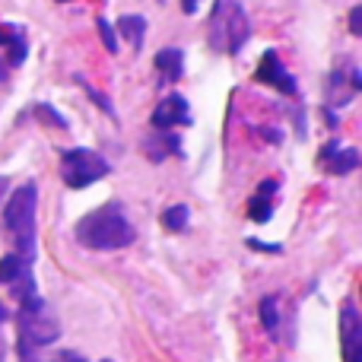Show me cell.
<instances>
[{
	"label": "cell",
	"mask_w": 362,
	"mask_h": 362,
	"mask_svg": "<svg viewBox=\"0 0 362 362\" xmlns=\"http://www.w3.org/2000/svg\"><path fill=\"white\" fill-rule=\"evenodd\" d=\"M0 45L6 48V57H10V67H19L29 54V38H25L23 25H0Z\"/></svg>",
	"instance_id": "obj_11"
},
{
	"label": "cell",
	"mask_w": 362,
	"mask_h": 362,
	"mask_svg": "<svg viewBox=\"0 0 362 362\" xmlns=\"http://www.w3.org/2000/svg\"><path fill=\"white\" fill-rule=\"evenodd\" d=\"M144 153L150 163H163V159L169 156H181L185 153V146H181V137L172 131H156L150 134V137L144 140Z\"/></svg>",
	"instance_id": "obj_10"
},
{
	"label": "cell",
	"mask_w": 362,
	"mask_h": 362,
	"mask_svg": "<svg viewBox=\"0 0 362 362\" xmlns=\"http://www.w3.org/2000/svg\"><path fill=\"white\" fill-rule=\"evenodd\" d=\"M350 35H362V6L350 10Z\"/></svg>",
	"instance_id": "obj_25"
},
{
	"label": "cell",
	"mask_w": 362,
	"mask_h": 362,
	"mask_svg": "<svg viewBox=\"0 0 362 362\" xmlns=\"http://www.w3.org/2000/svg\"><path fill=\"white\" fill-rule=\"evenodd\" d=\"M76 83H80V86H83V93H86V95H89V99H93V102H95V105H99V108H102V112H105V115H108V118H118V112H115L112 99H108V95H105V93H99V89H95V86H93V83H89V80H83V76H76Z\"/></svg>",
	"instance_id": "obj_19"
},
{
	"label": "cell",
	"mask_w": 362,
	"mask_h": 362,
	"mask_svg": "<svg viewBox=\"0 0 362 362\" xmlns=\"http://www.w3.org/2000/svg\"><path fill=\"white\" fill-rule=\"evenodd\" d=\"M115 32H121V35L134 45V51H140L146 42V19L140 16V13H127V16L118 19V29Z\"/></svg>",
	"instance_id": "obj_15"
},
{
	"label": "cell",
	"mask_w": 362,
	"mask_h": 362,
	"mask_svg": "<svg viewBox=\"0 0 362 362\" xmlns=\"http://www.w3.org/2000/svg\"><path fill=\"white\" fill-rule=\"evenodd\" d=\"M25 276H32V261L19 257L16 251L0 257V286H16V283L25 280Z\"/></svg>",
	"instance_id": "obj_13"
},
{
	"label": "cell",
	"mask_w": 362,
	"mask_h": 362,
	"mask_svg": "<svg viewBox=\"0 0 362 362\" xmlns=\"http://www.w3.org/2000/svg\"><path fill=\"white\" fill-rule=\"evenodd\" d=\"M32 115H35V118H42L45 124H51V127H61V131H67V127H70V124H67V118H64V115L57 112V108L45 105V102H42V105L32 108Z\"/></svg>",
	"instance_id": "obj_20"
},
{
	"label": "cell",
	"mask_w": 362,
	"mask_h": 362,
	"mask_svg": "<svg viewBox=\"0 0 362 362\" xmlns=\"http://www.w3.org/2000/svg\"><path fill=\"white\" fill-rule=\"evenodd\" d=\"M270 216H274V197L255 194V200L248 204V219L251 223H270Z\"/></svg>",
	"instance_id": "obj_18"
},
{
	"label": "cell",
	"mask_w": 362,
	"mask_h": 362,
	"mask_svg": "<svg viewBox=\"0 0 362 362\" xmlns=\"http://www.w3.org/2000/svg\"><path fill=\"white\" fill-rule=\"evenodd\" d=\"M264 137H267L270 144H280V131H274V127H264Z\"/></svg>",
	"instance_id": "obj_29"
},
{
	"label": "cell",
	"mask_w": 362,
	"mask_h": 362,
	"mask_svg": "<svg viewBox=\"0 0 362 362\" xmlns=\"http://www.w3.org/2000/svg\"><path fill=\"white\" fill-rule=\"evenodd\" d=\"M187 223H191V210H187L185 204H175V206H169V210L163 213V226L169 232H185Z\"/></svg>",
	"instance_id": "obj_17"
},
{
	"label": "cell",
	"mask_w": 362,
	"mask_h": 362,
	"mask_svg": "<svg viewBox=\"0 0 362 362\" xmlns=\"http://www.w3.org/2000/svg\"><path fill=\"white\" fill-rule=\"evenodd\" d=\"M255 80L264 83V86L280 89L283 95H299V83H296V76L283 67L276 51H264L261 54V64H257V70H255Z\"/></svg>",
	"instance_id": "obj_6"
},
{
	"label": "cell",
	"mask_w": 362,
	"mask_h": 362,
	"mask_svg": "<svg viewBox=\"0 0 362 362\" xmlns=\"http://www.w3.org/2000/svg\"><path fill=\"white\" fill-rule=\"evenodd\" d=\"M340 344L346 362H362V315L353 302H344L340 308Z\"/></svg>",
	"instance_id": "obj_7"
},
{
	"label": "cell",
	"mask_w": 362,
	"mask_h": 362,
	"mask_svg": "<svg viewBox=\"0 0 362 362\" xmlns=\"http://www.w3.org/2000/svg\"><path fill=\"white\" fill-rule=\"evenodd\" d=\"M276 191H280V181H276V178H264L261 187H257V194H261V197H274Z\"/></svg>",
	"instance_id": "obj_26"
},
{
	"label": "cell",
	"mask_w": 362,
	"mask_h": 362,
	"mask_svg": "<svg viewBox=\"0 0 362 362\" xmlns=\"http://www.w3.org/2000/svg\"><path fill=\"white\" fill-rule=\"evenodd\" d=\"M257 315H261L264 331L276 334V327H280V299H276V296H264L261 305H257Z\"/></svg>",
	"instance_id": "obj_16"
},
{
	"label": "cell",
	"mask_w": 362,
	"mask_h": 362,
	"mask_svg": "<svg viewBox=\"0 0 362 362\" xmlns=\"http://www.w3.org/2000/svg\"><path fill=\"white\" fill-rule=\"evenodd\" d=\"M251 38V19L238 0H216L206 23V42L219 54H242Z\"/></svg>",
	"instance_id": "obj_3"
},
{
	"label": "cell",
	"mask_w": 362,
	"mask_h": 362,
	"mask_svg": "<svg viewBox=\"0 0 362 362\" xmlns=\"http://www.w3.org/2000/svg\"><path fill=\"white\" fill-rule=\"evenodd\" d=\"M359 163H362L359 150H353V146H337V150H334L321 165L327 169V175H340V178H344V175H350V172H356Z\"/></svg>",
	"instance_id": "obj_12"
},
{
	"label": "cell",
	"mask_w": 362,
	"mask_h": 362,
	"mask_svg": "<svg viewBox=\"0 0 362 362\" xmlns=\"http://www.w3.org/2000/svg\"><path fill=\"white\" fill-rule=\"evenodd\" d=\"M16 353H19V362H45L42 353H38V346L25 344V340H16Z\"/></svg>",
	"instance_id": "obj_22"
},
{
	"label": "cell",
	"mask_w": 362,
	"mask_h": 362,
	"mask_svg": "<svg viewBox=\"0 0 362 362\" xmlns=\"http://www.w3.org/2000/svg\"><path fill=\"white\" fill-rule=\"evenodd\" d=\"M248 248L251 251H261V255H283V245L280 242H261V238H248Z\"/></svg>",
	"instance_id": "obj_23"
},
{
	"label": "cell",
	"mask_w": 362,
	"mask_h": 362,
	"mask_svg": "<svg viewBox=\"0 0 362 362\" xmlns=\"http://www.w3.org/2000/svg\"><path fill=\"white\" fill-rule=\"evenodd\" d=\"M6 70H10V67H6V61H4V57H0V83L6 80Z\"/></svg>",
	"instance_id": "obj_32"
},
{
	"label": "cell",
	"mask_w": 362,
	"mask_h": 362,
	"mask_svg": "<svg viewBox=\"0 0 362 362\" xmlns=\"http://www.w3.org/2000/svg\"><path fill=\"white\" fill-rule=\"evenodd\" d=\"M35 206H38V185L25 181L13 194H6L4 204V229L13 235L16 255L25 261H35Z\"/></svg>",
	"instance_id": "obj_2"
},
{
	"label": "cell",
	"mask_w": 362,
	"mask_h": 362,
	"mask_svg": "<svg viewBox=\"0 0 362 362\" xmlns=\"http://www.w3.org/2000/svg\"><path fill=\"white\" fill-rule=\"evenodd\" d=\"M156 70L165 83H178L185 76V51L181 48H163L156 54Z\"/></svg>",
	"instance_id": "obj_14"
},
{
	"label": "cell",
	"mask_w": 362,
	"mask_h": 362,
	"mask_svg": "<svg viewBox=\"0 0 362 362\" xmlns=\"http://www.w3.org/2000/svg\"><path fill=\"white\" fill-rule=\"evenodd\" d=\"M112 172L105 156H99L95 150L89 146H74V150H64L61 153V178L67 187L80 191V187H89L95 181H102Z\"/></svg>",
	"instance_id": "obj_5"
},
{
	"label": "cell",
	"mask_w": 362,
	"mask_h": 362,
	"mask_svg": "<svg viewBox=\"0 0 362 362\" xmlns=\"http://www.w3.org/2000/svg\"><path fill=\"white\" fill-rule=\"evenodd\" d=\"M95 25H99V35H102V45H105V48H108V51H112V54H118V48H121V45H118V32H115V25H112V23H108V19H105V16H102V19H99V23H95Z\"/></svg>",
	"instance_id": "obj_21"
},
{
	"label": "cell",
	"mask_w": 362,
	"mask_h": 362,
	"mask_svg": "<svg viewBox=\"0 0 362 362\" xmlns=\"http://www.w3.org/2000/svg\"><path fill=\"white\" fill-rule=\"evenodd\" d=\"M74 235L89 251H121L127 245H134L137 229L124 216L121 204H102L95 210H89L86 216L76 219Z\"/></svg>",
	"instance_id": "obj_1"
},
{
	"label": "cell",
	"mask_w": 362,
	"mask_h": 362,
	"mask_svg": "<svg viewBox=\"0 0 362 362\" xmlns=\"http://www.w3.org/2000/svg\"><path fill=\"white\" fill-rule=\"evenodd\" d=\"M362 89V76H359V67H353L350 61L340 64V67H334L331 74V83H327V102H337V105H346V102L353 99Z\"/></svg>",
	"instance_id": "obj_9"
},
{
	"label": "cell",
	"mask_w": 362,
	"mask_h": 362,
	"mask_svg": "<svg viewBox=\"0 0 362 362\" xmlns=\"http://www.w3.org/2000/svg\"><path fill=\"white\" fill-rule=\"evenodd\" d=\"M6 318H10V312H6V305H4V302H0V327L6 325Z\"/></svg>",
	"instance_id": "obj_31"
},
{
	"label": "cell",
	"mask_w": 362,
	"mask_h": 362,
	"mask_svg": "<svg viewBox=\"0 0 362 362\" xmlns=\"http://www.w3.org/2000/svg\"><path fill=\"white\" fill-rule=\"evenodd\" d=\"M337 146H340V140H327V144H325V146H321V153H318V163H325V159H327V156H331V153H334V150H337Z\"/></svg>",
	"instance_id": "obj_27"
},
{
	"label": "cell",
	"mask_w": 362,
	"mask_h": 362,
	"mask_svg": "<svg viewBox=\"0 0 362 362\" xmlns=\"http://www.w3.org/2000/svg\"><path fill=\"white\" fill-rule=\"evenodd\" d=\"M51 362H89V359H83L80 353H74V350H61ZM99 362H112V359H99Z\"/></svg>",
	"instance_id": "obj_24"
},
{
	"label": "cell",
	"mask_w": 362,
	"mask_h": 362,
	"mask_svg": "<svg viewBox=\"0 0 362 362\" xmlns=\"http://www.w3.org/2000/svg\"><path fill=\"white\" fill-rule=\"evenodd\" d=\"M16 325H19V340L38 346V350H42V346H51L57 337H61V321H57V315L51 312V305L38 293L19 302Z\"/></svg>",
	"instance_id": "obj_4"
},
{
	"label": "cell",
	"mask_w": 362,
	"mask_h": 362,
	"mask_svg": "<svg viewBox=\"0 0 362 362\" xmlns=\"http://www.w3.org/2000/svg\"><path fill=\"white\" fill-rule=\"evenodd\" d=\"M61 4H67V0H61Z\"/></svg>",
	"instance_id": "obj_33"
},
{
	"label": "cell",
	"mask_w": 362,
	"mask_h": 362,
	"mask_svg": "<svg viewBox=\"0 0 362 362\" xmlns=\"http://www.w3.org/2000/svg\"><path fill=\"white\" fill-rule=\"evenodd\" d=\"M197 4H200V0H181V10H185V13H194V10H197Z\"/></svg>",
	"instance_id": "obj_30"
},
{
	"label": "cell",
	"mask_w": 362,
	"mask_h": 362,
	"mask_svg": "<svg viewBox=\"0 0 362 362\" xmlns=\"http://www.w3.org/2000/svg\"><path fill=\"white\" fill-rule=\"evenodd\" d=\"M6 194H10V178L0 175V210H4V204H6Z\"/></svg>",
	"instance_id": "obj_28"
},
{
	"label": "cell",
	"mask_w": 362,
	"mask_h": 362,
	"mask_svg": "<svg viewBox=\"0 0 362 362\" xmlns=\"http://www.w3.org/2000/svg\"><path fill=\"white\" fill-rule=\"evenodd\" d=\"M150 124L156 127V131H172V127H181V124L187 127L191 124V105H187V99L185 95H178V93H169L156 105Z\"/></svg>",
	"instance_id": "obj_8"
}]
</instances>
